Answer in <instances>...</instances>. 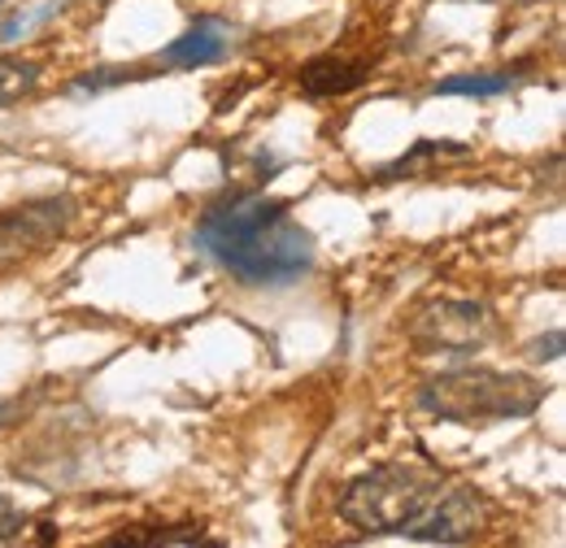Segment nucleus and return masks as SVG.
Returning <instances> with one entry per match:
<instances>
[{
  "label": "nucleus",
  "instance_id": "1",
  "mask_svg": "<svg viewBox=\"0 0 566 548\" xmlns=\"http://www.w3.org/2000/svg\"><path fill=\"white\" fill-rule=\"evenodd\" d=\"M197 244L249 287H283L314 271V235L292 218L287 201L231 192L197 222Z\"/></svg>",
  "mask_w": 566,
  "mask_h": 548
},
{
  "label": "nucleus",
  "instance_id": "2",
  "mask_svg": "<svg viewBox=\"0 0 566 548\" xmlns=\"http://www.w3.org/2000/svg\"><path fill=\"white\" fill-rule=\"evenodd\" d=\"M549 388L545 379L527 370H493V366H458L444 375H431L419 383L415 405L440 422L480 426V422H510L532 418L545 405Z\"/></svg>",
  "mask_w": 566,
  "mask_h": 548
},
{
  "label": "nucleus",
  "instance_id": "3",
  "mask_svg": "<svg viewBox=\"0 0 566 548\" xmlns=\"http://www.w3.org/2000/svg\"><path fill=\"white\" fill-rule=\"evenodd\" d=\"M440 487L444 475L427 462H379L340 487L336 514L366 536H401L436 500Z\"/></svg>",
  "mask_w": 566,
  "mask_h": 548
},
{
  "label": "nucleus",
  "instance_id": "4",
  "mask_svg": "<svg viewBox=\"0 0 566 548\" xmlns=\"http://www.w3.org/2000/svg\"><path fill=\"white\" fill-rule=\"evenodd\" d=\"M406 336L427 352H480L496 340V314L484 301H427Z\"/></svg>",
  "mask_w": 566,
  "mask_h": 548
},
{
  "label": "nucleus",
  "instance_id": "5",
  "mask_svg": "<svg viewBox=\"0 0 566 548\" xmlns=\"http://www.w3.org/2000/svg\"><path fill=\"white\" fill-rule=\"evenodd\" d=\"M493 523H496L493 496L480 492V487H471V483H453V487H440L436 492V500L427 505L401 536H410L419 545H471Z\"/></svg>",
  "mask_w": 566,
  "mask_h": 548
},
{
  "label": "nucleus",
  "instance_id": "6",
  "mask_svg": "<svg viewBox=\"0 0 566 548\" xmlns=\"http://www.w3.org/2000/svg\"><path fill=\"white\" fill-rule=\"evenodd\" d=\"M74 218H78V205L66 192L0 209V271L44 253L49 244H57L74 226Z\"/></svg>",
  "mask_w": 566,
  "mask_h": 548
},
{
  "label": "nucleus",
  "instance_id": "7",
  "mask_svg": "<svg viewBox=\"0 0 566 548\" xmlns=\"http://www.w3.org/2000/svg\"><path fill=\"white\" fill-rule=\"evenodd\" d=\"M366 78H370V57H345V53H318V57H310L301 66V74H296L301 92L314 96V101L349 96Z\"/></svg>",
  "mask_w": 566,
  "mask_h": 548
},
{
  "label": "nucleus",
  "instance_id": "8",
  "mask_svg": "<svg viewBox=\"0 0 566 548\" xmlns=\"http://www.w3.org/2000/svg\"><path fill=\"white\" fill-rule=\"evenodd\" d=\"M467 157H471V144H462V139H419V144L406 148L397 161L379 166V170H375V183L419 179V175H431V170L444 166V161H467Z\"/></svg>",
  "mask_w": 566,
  "mask_h": 548
},
{
  "label": "nucleus",
  "instance_id": "9",
  "mask_svg": "<svg viewBox=\"0 0 566 548\" xmlns=\"http://www.w3.org/2000/svg\"><path fill=\"white\" fill-rule=\"evenodd\" d=\"M227 31L213 22V18H201L192 31H184L166 53H161V66H179V70H197V66H213L227 57Z\"/></svg>",
  "mask_w": 566,
  "mask_h": 548
},
{
  "label": "nucleus",
  "instance_id": "10",
  "mask_svg": "<svg viewBox=\"0 0 566 548\" xmlns=\"http://www.w3.org/2000/svg\"><path fill=\"white\" fill-rule=\"evenodd\" d=\"M527 66L514 70H489V74H453V78H440L431 92L436 96H501L518 83V74Z\"/></svg>",
  "mask_w": 566,
  "mask_h": 548
},
{
  "label": "nucleus",
  "instance_id": "11",
  "mask_svg": "<svg viewBox=\"0 0 566 548\" xmlns=\"http://www.w3.org/2000/svg\"><path fill=\"white\" fill-rule=\"evenodd\" d=\"M123 545H132V548H157V545H210L206 540V531L201 527H127L123 536H114V540H105V548H123Z\"/></svg>",
  "mask_w": 566,
  "mask_h": 548
},
{
  "label": "nucleus",
  "instance_id": "12",
  "mask_svg": "<svg viewBox=\"0 0 566 548\" xmlns=\"http://www.w3.org/2000/svg\"><path fill=\"white\" fill-rule=\"evenodd\" d=\"M40 74H44V66L31 57H0V109L31 96L40 87Z\"/></svg>",
  "mask_w": 566,
  "mask_h": 548
},
{
  "label": "nucleus",
  "instance_id": "13",
  "mask_svg": "<svg viewBox=\"0 0 566 548\" xmlns=\"http://www.w3.org/2000/svg\"><path fill=\"white\" fill-rule=\"evenodd\" d=\"M31 518H27V509L22 505H13L9 496H0V545L4 540H13V536H22V527H27Z\"/></svg>",
  "mask_w": 566,
  "mask_h": 548
},
{
  "label": "nucleus",
  "instance_id": "14",
  "mask_svg": "<svg viewBox=\"0 0 566 548\" xmlns=\"http://www.w3.org/2000/svg\"><path fill=\"white\" fill-rule=\"evenodd\" d=\"M527 357H532V361H563V331L554 327L549 336L532 340V348H527Z\"/></svg>",
  "mask_w": 566,
  "mask_h": 548
},
{
  "label": "nucleus",
  "instance_id": "15",
  "mask_svg": "<svg viewBox=\"0 0 566 548\" xmlns=\"http://www.w3.org/2000/svg\"><path fill=\"white\" fill-rule=\"evenodd\" d=\"M22 410V405H18V401H0V426H9V422H13V413Z\"/></svg>",
  "mask_w": 566,
  "mask_h": 548
}]
</instances>
